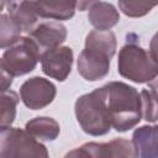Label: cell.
Returning a JSON list of instances; mask_svg holds the SVG:
<instances>
[{"label":"cell","instance_id":"cell-9","mask_svg":"<svg viewBox=\"0 0 158 158\" xmlns=\"http://www.w3.org/2000/svg\"><path fill=\"white\" fill-rule=\"evenodd\" d=\"M40 49H52L59 47L67 40V27L58 21H46L36 25L28 33Z\"/></svg>","mask_w":158,"mask_h":158},{"label":"cell","instance_id":"cell-5","mask_svg":"<svg viewBox=\"0 0 158 158\" xmlns=\"http://www.w3.org/2000/svg\"><path fill=\"white\" fill-rule=\"evenodd\" d=\"M0 158H49L47 147L25 130L0 128Z\"/></svg>","mask_w":158,"mask_h":158},{"label":"cell","instance_id":"cell-21","mask_svg":"<svg viewBox=\"0 0 158 158\" xmlns=\"http://www.w3.org/2000/svg\"><path fill=\"white\" fill-rule=\"evenodd\" d=\"M12 81H14V77L7 72V69L2 63V59L0 58V93H5L10 90Z\"/></svg>","mask_w":158,"mask_h":158},{"label":"cell","instance_id":"cell-8","mask_svg":"<svg viewBox=\"0 0 158 158\" xmlns=\"http://www.w3.org/2000/svg\"><path fill=\"white\" fill-rule=\"evenodd\" d=\"M41 67L42 72L58 81H64L70 72L74 60L73 49L68 46H59L52 49L43 51L41 53Z\"/></svg>","mask_w":158,"mask_h":158},{"label":"cell","instance_id":"cell-1","mask_svg":"<svg viewBox=\"0 0 158 158\" xmlns=\"http://www.w3.org/2000/svg\"><path fill=\"white\" fill-rule=\"evenodd\" d=\"M116 36L112 31H90L84 49L78 57V73L88 81L105 78L110 72V62L116 53Z\"/></svg>","mask_w":158,"mask_h":158},{"label":"cell","instance_id":"cell-11","mask_svg":"<svg viewBox=\"0 0 158 158\" xmlns=\"http://www.w3.org/2000/svg\"><path fill=\"white\" fill-rule=\"evenodd\" d=\"M158 127L153 126H141L133 131L132 144L136 149L138 158H158Z\"/></svg>","mask_w":158,"mask_h":158},{"label":"cell","instance_id":"cell-16","mask_svg":"<svg viewBox=\"0 0 158 158\" xmlns=\"http://www.w3.org/2000/svg\"><path fill=\"white\" fill-rule=\"evenodd\" d=\"M20 26L9 16V14L0 15V48L11 47L21 37Z\"/></svg>","mask_w":158,"mask_h":158},{"label":"cell","instance_id":"cell-10","mask_svg":"<svg viewBox=\"0 0 158 158\" xmlns=\"http://www.w3.org/2000/svg\"><path fill=\"white\" fill-rule=\"evenodd\" d=\"M88 19L96 31H110L120 21V14L116 7L105 1H90Z\"/></svg>","mask_w":158,"mask_h":158},{"label":"cell","instance_id":"cell-2","mask_svg":"<svg viewBox=\"0 0 158 158\" xmlns=\"http://www.w3.org/2000/svg\"><path fill=\"white\" fill-rule=\"evenodd\" d=\"M102 88L111 127L126 132L138 125L142 120L139 93L123 81H110Z\"/></svg>","mask_w":158,"mask_h":158},{"label":"cell","instance_id":"cell-20","mask_svg":"<svg viewBox=\"0 0 158 158\" xmlns=\"http://www.w3.org/2000/svg\"><path fill=\"white\" fill-rule=\"evenodd\" d=\"M64 158H96L95 142H88L78 148L69 151Z\"/></svg>","mask_w":158,"mask_h":158},{"label":"cell","instance_id":"cell-14","mask_svg":"<svg viewBox=\"0 0 158 158\" xmlns=\"http://www.w3.org/2000/svg\"><path fill=\"white\" fill-rule=\"evenodd\" d=\"M25 131L40 141H54L60 132L59 123L47 116H37L26 122Z\"/></svg>","mask_w":158,"mask_h":158},{"label":"cell","instance_id":"cell-3","mask_svg":"<svg viewBox=\"0 0 158 158\" xmlns=\"http://www.w3.org/2000/svg\"><path fill=\"white\" fill-rule=\"evenodd\" d=\"M74 112L78 123L85 133L90 136H104L110 132L111 123L102 86L79 96L74 105Z\"/></svg>","mask_w":158,"mask_h":158},{"label":"cell","instance_id":"cell-19","mask_svg":"<svg viewBox=\"0 0 158 158\" xmlns=\"http://www.w3.org/2000/svg\"><path fill=\"white\" fill-rule=\"evenodd\" d=\"M157 2H132V1H118L120 10L128 17H141L147 15Z\"/></svg>","mask_w":158,"mask_h":158},{"label":"cell","instance_id":"cell-12","mask_svg":"<svg viewBox=\"0 0 158 158\" xmlns=\"http://www.w3.org/2000/svg\"><path fill=\"white\" fill-rule=\"evenodd\" d=\"M38 17L59 21L69 20L74 16L77 1H31Z\"/></svg>","mask_w":158,"mask_h":158},{"label":"cell","instance_id":"cell-4","mask_svg":"<svg viewBox=\"0 0 158 158\" xmlns=\"http://www.w3.org/2000/svg\"><path fill=\"white\" fill-rule=\"evenodd\" d=\"M117 72L137 84L154 81L158 74L156 54L136 43H127L118 52Z\"/></svg>","mask_w":158,"mask_h":158},{"label":"cell","instance_id":"cell-15","mask_svg":"<svg viewBox=\"0 0 158 158\" xmlns=\"http://www.w3.org/2000/svg\"><path fill=\"white\" fill-rule=\"evenodd\" d=\"M19 104V96L15 91L7 90L0 93V128L9 127L16 118V107Z\"/></svg>","mask_w":158,"mask_h":158},{"label":"cell","instance_id":"cell-22","mask_svg":"<svg viewBox=\"0 0 158 158\" xmlns=\"http://www.w3.org/2000/svg\"><path fill=\"white\" fill-rule=\"evenodd\" d=\"M5 6H6V2H5V1H0V12L4 10ZM0 15H1V14H0Z\"/></svg>","mask_w":158,"mask_h":158},{"label":"cell","instance_id":"cell-6","mask_svg":"<svg viewBox=\"0 0 158 158\" xmlns=\"http://www.w3.org/2000/svg\"><path fill=\"white\" fill-rule=\"evenodd\" d=\"M41 58V49L30 37H20L2 54V63L12 77L31 73Z\"/></svg>","mask_w":158,"mask_h":158},{"label":"cell","instance_id":"cell-17","mask_svg":"<svg viewBox=\"0 0 158 158\" xmlns=\"http://www.w3.org/2000/svg\"><path fill=\"white\" fill-rule=\"evenodd\" d=\"M104 147L105 158H138L132 142L125 138H114L104 143Z\"/></svg>","mask_w":158,"mask_h":158},{"label":"cell","instance_id":"cell-13","mask_svg":"<svg viewBox=\"0 0 158 158\" xmlns=\"http://www.w3.org/2000/svg\"><path fill=\"white\" fill-rule=\"evenodd\" d=\"M9 16L20 26L21 31L30 33L37 23L38 16L31 1H10L6 2Z\"/></svg>","mask_w":158,"mask_h":158},{"label":"cell","instance_id":"cell-7","mask_svg":"<svg viewBox=\"0 0 158 158\" xmlns=\"http://www.w3.org/2000/svg\"><path fill=\"white\" fill-rule=\"evenodd\" d=\"M56 85L42 77H32L20 86V98L26 107L41 110L48 106L56 98Z\"/></svg>","mask_w":158,"mask_h":158},{"label":"cell","instance_id":"cell-18","mask_svg":"<svg viewBox=\"0 0 158 158\" xmlns=\"http://www.w3.org/2000/svg\"><path fill=\"white\" fill-rule=\"evenodd\" d=\"M141 106H142V116L147 122L157 121V90L156 84H153L149 89H143L139 93Z\"/></svg>","mask_w":158,"mask_h":158}]
</instances>
